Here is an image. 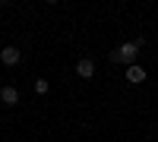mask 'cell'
Masks as SVG:
<instances>
[{
    "mask_svg": "<svg viewBox=\"0 0 158 142\" xmlns=\"http://www.w3.org/2000/svg\"><path fill=\"white\" fill-rule=\"evenodd\" d=\"M136 57H139V41H127V44H120L117 51H111V54H108V60H114V63H127V67H133Z\"/></svg>",
    "mask_w": 158,
    "mask_h": 142,
    "instance_id": "1",
    "label": "cell"
},
{
    "mask_svg": "<svg viewBox=\"0 0 158 142\" xmlns=\"http://www.w3.org/2000/svg\"><path fill=\"white\" fill-rule=\"evenodd\" d=\"M22 60V51H16V47H3V51H0V63H3V67H16V63Z\"/></svg>",
    "mask_w": 158,
    "mask_h": 142,
    "instance_id": "2",
    "label": "cell"
},
{
    "mask_svg": "<svg viewBox=\"0 0 158 142\" xmlns=\"http://www.w3.org/2000/svg\"><path fill=\"white\" fill-rule=\"evenodd\" d=\"M123 76H127V82H130V85H142V82H146V70H142L139 63L127 67V73H123Z\"/></svg>",
    "mask_w": 158,
    "mask_h": 142,
    "instance_id": "3",
    "label": "cell"
},
{
    "mask_svg": "<svg viewBox=\"0 0 158 142\" xmlns=\"http://www.w3.org/2000/svg\"><path fill=\"white\" fill-rule=\"evenodd\" d=\"M76 76H82V79H92V76H95V60L92 57H82L76 63Z\"/></svg>",
    "mask_w": 158,
    "mask_h": 142,
    "instance_id": "4",
    "label": "cell"
},
{
    "mask_svg": "<svg viewBox=\"0 0 158 142\" xmlns=\"http://www.w3.org/2000/svg\"><path fill=\"white\" fill-rule=\"evenodd\" d=\"M0 101H3L6 108L19 104V88H16V85H3V92H0Z\"/></svg>",
    "mask_w": 158,
    "mask_h": 142,
    "instance_id": "5",
    "label": "cell"
},
{
    "mask_svg": "<svg viewBox=\"0 0 158 142\" xmlns=\"http://www.w3.org/2000/svg\"><path fill=\"white\" fill-rule=\"evenodd\" d=\"M48 88H51L48 79H35V92H38V95H48Z\"/></svg>",
    "mask_w": 158,
    "mask_h": 142,
    "instance_id": "6",
    "label": "cell"
},
{
    "mask_svg": "<svg viewBox=\"0 0 158 142\" xmlns=\"http://www.w3.org/2000/svg\"><path fill=\"white\" fill-rule=\"evenodd\" d=\"M0 51H3V44H0Z\"/></svg>",
    "mask_w": 158,
    "mask_h": 142,
    "instance_id": "7",
    "label": "cell"
}]
</instances>
